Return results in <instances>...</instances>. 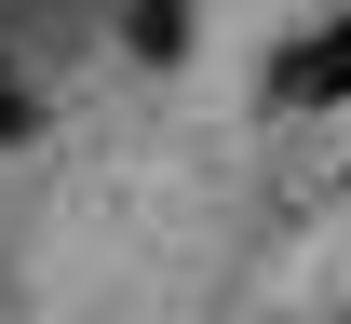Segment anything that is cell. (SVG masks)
<instances>
[{
    "instance_id": "3957f363",
    "label": "cell",
    "mask_w": 351,
    "mask_h": 324,
    "mask_svg": "<svg viewBox=\"0 0 351 324\" xmlns=\"http://www.w3.org/2000/svg\"><path fill=\"white\" fill-rule=\"evenodd\" d=\"M27 136H41V95H27L14 68H0V149H27Z\"/></svg>"
},
{
    "instance_id": "6da1fadb",
    "label": "cell",
    "mask_w": 351,
    "mask_h": 324,
    "mask_svg": "<svg viewBox=\"0 0 351 324\" xmlns=\"http://www.w3.org/2000/svg\"><path fill=\"white\" fill-rule=\"evenodd\" d=\"M270 108H351V14H338V27H311V41H284Z\"/></svg>"
},
{
    "instance_id": "7a4b0ae2",
    "label": "cell",
    "mask_w": 351,
    "mask_h": 324,
    "mask_svg": "<svg viewBox=\"0 0 351 324\" xmlns=\"http://www.w3.org/2000/svg\"><path fill=\"white\" fill-rule=\"evenodd\" d=\"M122 41L149 54V68H176V54H189V0H135V14H122Z\"/></svg>"
}]
</instances>
